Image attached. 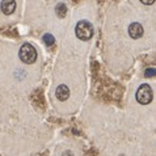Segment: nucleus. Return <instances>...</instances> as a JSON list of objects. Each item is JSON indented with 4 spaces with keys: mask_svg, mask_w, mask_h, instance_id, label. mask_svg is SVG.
Wrapping results in <instances>:
<instances>
[{
    "mask_svg": "<svg viewBox=\"0 0 156 156\" xmlns=\"http://www.w3.org/2000/svg\"><path fill=\"white\" fill-rule=\"evenodd\" d=\"M75 34L76 37L81 41H88L92 38L93 36V27L89 21L87 20H81L76 24V28H75Z\"/></svg>",
    "mask_w": 156,
    "mask_h": 156,
    "instance_id": "nucleus-2",
    "label": "nucleus"
},
{
    "mask_svg": "<svg viewBox=\"0 0 156 156\" xmlns=\"http://www.w3.org/2000/svg\"><path fill=\"white\" fill-rule=\"evenodd\" d=\"M143 4H146V5H150V4H154V2L151 0V2H142Z\"/></svg>",
    "mask_w": 156,
    "mask_h": 156,
    "instance_id": "nucleus-10",
    "label": "nucleus"
},
{
    "mask_svg": "<svg viewBox=\"0 0 156 156\" xmlns=\"http://www.w3.org/2000/svg\"><path fill=\"white\" fill-rule=\"evenodd\" d=\"M42 40H43V42H45V45H46V46H53L54 43H55V38H54L53 34H50V33L43 34Z\"/></svg>",
    "mask_w": 156,
    "mask_h": 156,
    "instance_id": "nucleus-8",
    "label": "nucleus"
},
{
    "mask_svg": "<svg viewBox=\"0 0 156 156\" xmlns=\"http://www.w3.org/2000/svg\"><path fill=\"white\" fill-rule=\"evenodd\" d=\"M55 96L59 101H66V100L70 97V88L66 84H60L57 90H55Z\"/></svg>",
    "mask_w": 156,
    "mask_h": 156,
    "instance_id": "nucleus-5",
    "label": "nucleus"
},
{
    "mask_svg": "<svg viewBox=\"0 0 156 156\" xmlns=\"http://www.w3.org/2000/svg\"><path fill=\"white\" fill-rule=\"evenodd\" d=\"M0 9L3 11L4 15H12L16 9V3L12 2V0H4L0 4Z\"/></svg>",
    "mask_w": 156,
    "mask_h": 156,
    "instance_id": "nucleus-6",
    "label": "nucleus"
},
{
    "mask_svg": "<svg viewBox=\"0 0 156 156\" xmlns=\"http://www.w3.org/2000/svg\"><path fill=\"white\" fill-rule=\"evenodd\" d=\"M19 58L25 64H33L37 60V50L30 43H24L19 50Z\"/></svg>",
    "mask_w": 156,
    "mask_h": 156,
    "instance_id": "nucleus-1",
    "label": "nucleus"
},
{
    "mask_svg": "<svg viewBox=\"0 0 156 156\" xmlns=\"http://www.w3.org/2000/svg\"><path fill=\"white\" fill-rule=\"evenodd\" d=\"M143 27L139 24V23H133V24H130V27H129V34H130V37L133 38V40H138L139 37L143 36Z\"/></svg>",
    "mask_w": 156,
    "mask_h": 156,
    "instance_id": "nucleus-4",
    "label": "nucleus"
},
{
    "mask_svg": "<svg viewBox=\"0 0 156 156\" xmlns=\"http://www.w3.org/2000/svg\"><path fill=\"white\" fill-rule=\"evenodd\" d=\"M135 98H136L138 102L142 104V105L150 104L152 101V89H151V87L148 84H142L136 90Z\"/></svg>",
    "mask_w": 156,
    "mask_h": 156,
    "instance_id": "nucleus-3",
    "label": "nucleus"
},
{
    "mask_svg": "<svg viewBox=\"0 0 156 156\" xmlns=\"http://www.w3.org/2000/svg\"><path fill=\"white\" fill-rule=\"evenodd\" d=\"M144 76L146 77H152V76H155V68H148V70H146Z\"/></svg>",
    "mask_w": 156,
    "mask_h": 156,
    "instance_id": "nucleus-9",
    "label": "nucleus"
},
{
    "mask_svg": "<svg viewBox=\"0 0 156 156\" xmlns=\"http://www.w3.org/2000/svg\"><path fill=\"white\" fill-rule=\"evenodd\" d=\"M55 13L59 19H63V17H66L67 15V7L64 3H58V5L55 7Z\"/></svg>",
    "mask_w": 156,
    "mask_h": 156,
    "instance_id": "nucleus-7",
    "label": "nucleus"
}]
</instances>
